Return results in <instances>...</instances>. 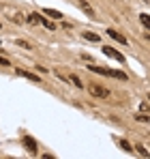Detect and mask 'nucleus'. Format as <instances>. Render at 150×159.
Wrapping results in <instances>:
<instances>
[{
	"label": "nucleus",
	"instance_id": "obj_20",
	"mask_svg": "<svg viewBox=\"0 0 150 159\" xmlns=\"http://www.w3.org/2000/svg\"><path fill=\"white\" fill-rule=\"evenodd\" d=\"M148 99H150V95H148Z\"/></svg>",
	"mask_w": 150,
	"mask_h": 159
},
{
	"label": "nucleus",
	"instance_id": "obj_17",
	"mask_svg": "<svg viewBox=\"0 0 150 159\" xmlns=\"http://www.w3.org/2000/svg\"><path fill=\"white\" fill-rule=\"evenodd\" d=\"M15 43H17V45H20V48H26V50H28V48H30V45H28V43H26V41H22V39H17V41H15Z\"/></svg>",
	"mask_w": 150,
	"mask_h": 159
},
{
	"label": "nucleus",
	"instance_id": "obj_1",
	"mask_svg": "<svg viewBox=\"0 0 150 159\" xmlns=\"http://www.w3.org/2000/svg\"><path fill=\"white\" fill-rule=\"evenodd\" d=\"M90 71H95V73H101V75H107V78H116V80H122L126 82L129 75H126L125 71H114V69H103V67H97V65H90Z\"/></svg>",
	"mask_w": 150,
	"mask_h": 159
},
{
	"label": "nucleus",
	"instance_id": "obj_18",
	"mask_svg": "<svg viewBox=\"0 0 150 159\" xmlns=\"http://www.w3.org/2000/svg\"><path fill=\"white\" fill-rule=\"evenodd\" d=\"M0 65H2V67H9V65H11V62H9V60H7V58H4V56H0Z\"/></svg>",
	"mask_w": 150,
	"mask_h": 159
},
{
	"label": "nucleus",
	"instance_id": "obj_13",
	"mask_svg": "<svg viewBox=\"0 0 150 159\" xmlns=\"http://www.w3.org/2000/svg\"><path fill=\"white\" fill-rule=\"evenodd\" d=\"M118 144H120V148L126 151V153H131V151H133V148H131V144H129L126 140H118Z\"/></svg>",
	"mask_w": 150,
	"mask_h": 159
},
{
	"label": "nucleus",
	"instance_id": "obj_3",
	"mask_svg": "<svg viewBox=\"0 0 150 159\" xmlns=\"http://www.w3.org/2000/svg\"><path fill=\"white\" fill-rule=\"evenodd\" d=\"M22 144H24V148L30 153V155H37V151H39V148H37V142H34L30 135H24V138H22Z\"/></svg>",
	"mask_w": 150,
	"mask_h": 159
},
{
	"label": "nucleus",
	"instance_id": "obj_16",
	"mask_svg": "<svg viewBox=\"0 0 150 159\" xmlns=\"http://www.w3.org/2000/svg\"><path fill=\"white\" fill-rule=\"evenodd\" d=\"M71 82H73V84L77 86V88H82V86H84V84H82V80L77 78V75H71Z\"/></svg>",
	"mask_w": 150,
	"mask_h": 159
},
{
	"label": "nucleus",
	"instance_id": "obj_11",
	"mask_svg": "<svg viewBox=\"0 0 150 159\" xmlns=\"http://www.w3.org/2000/svg\"><path fill=\"white\" fill-rule=\"evenodd\" d=\"M139 22H142V24H144V28L150 32V17L146 15V13H139Z\"/></svg>",
	"mask_w": 150,
	"mask_h": 159
},
{
	"label": "nucleus",
	"instance_id": "obj_8",
	"mask_svg": "<svg viewBox=\"0 0 150 159\" xmlns=\"http://www.w3.org/2000/svg\"><path fill=\"white\" fill-rule=\"evenodd\" d=\"M43 13H45L47 17H51V20H60V17H62V13L56 11V9H43Z\"/></svg>",
	"mask_w": 150,
	"mask_h": 159
},
{
	"label": "nucleus",
	"instance_id": "obj_4",
	"mask_svg": "<svg viewBox=\"0 0 150 159\" xmlns=\"http://www.w3.org/2000/svg\"><path fill=\"white\" fill-rule=\"evenodd\" d=\"M103 54L109 56V58H114V60H118V62H125V56L118 52V50H114V48H103Z\"/></svg>",
	"mask_w": 150,
	"mask_h": 159
},
{
	"label": "nucleus",
	"instance_id": "obj_2",
	"mask_svg": "<svg viewBox=\"0 0 150 159\" xmlns=\"http://www.w3.org/2000/svg\"><path fill=\"white\" fill-rule=\"evenodd\" d=\"M88 93H90L92 97H99V99H107V97H109V90L103 88V86H97V84L88 86Z\"/></svg>",
	"mask_w": 150,
	"mask_h": 159
},
{
	"label": "nucleus",
	"instance_id": "obj_19",
	"mask_svg": "<svg viewBox=\"0 0 150 159\" xmlns=\"http://www.w3.org/2000/svg\"><path fill=\"white\" fill-rule=\"evenodd\" d=\"M144 2H148V0H144Z\"/></svg>",
	"mask_w": 150,
	"mask_h": 159
},
{
	"label": "nucleus",
	"instance_id": "obj_10",
	"mask_svg": "<svg viewBox=\"0 0 150 159\" xmlns=\"http://www.w3.org/2000/svg\"><path fill=\"white\" fill-rule=\"evenodd\" d=\"M135 120H139V123H150V114H146V112H137V114H135Z\"/></svg>",
	"mask_w": 150,
	"mask_h": 159
},
{
	"label": "nucleus",
	"instance_id": "obj_6",
	"mask_svg": "<svg viewBox=\"0 0 150 159\" xmlns=\"http://www.w3.org/2000/svg\"><path fill=\"white\" fill-rule=\"evenodd\" d=\"M17 73H20L22 78H28L30 82H41V78H39L37 73H30V71H26V69H17Z\"/></svg>",
	"mask_w": 150,
	"mask_h": 159
},
{
	"label": "nucleus",
	"instance_id": "obj_12",
	"mask_svg": "<svg viewBox=\"0 0 150 159\" xmlns=\"http://www.w3.org/2000/svg\"><path fill=\"white\" fill-rule=\"evenodd\" d=\"M28 24H41V15L30 13V15H28Z\"/></svg>",
	"mask_w": 150,
	"mask_h": 159
},
{
	"label": "nucleus",
	"instance_id": "obj_5",
	"mask_svg": "<svg viewBox=\"0 0 150 159\" xmlns=\"http://www.w3.org/2000/svg\"><path fill=\"white\" fill-rule=\"evenodd\" d=\"M107 34H109V37H112L114 41H118V43H122V45H126V37H122L120 32H116L114 28H109V30H107Z\"/></svg>",
	"mask_w": 150,
	"mask_h": 159
},
{
	"label": "nucleus",
	"instance_id": "obj_14",
	"mask_svg": "<svg viewBox=\"0 0 150 159\" xmlns=\"http://www.w3.org/2000/svg\"><path fill=\"white\" fill-rule=\"evenodd\" d=\"M41 24H43V26H45V28H50V30H54V28H56V26H54V24H51V22H50V20L45 17V15H41Z\"/></svg>",
	"mask_w": 150,
	"mask_h": 159
},
{
	"label": "nucleus",
	"instance_id": "obj_9",
	"mask_svg": "<svg viewBox=\"0 0 150 159\" xmlns=\"http://www.w3.org/2000/svg\"><path fill=\"white\" fill-rule=\"evenodd\" d=\"M79 7H82V9L86 11V15H90V17H95V9H92V7H90V4H88L86 0H79Z\"/></svg>",
	"mask_w": 150,
	"mask_h": 159
},
{
	"label": "nucleus",
	"instance_id": "obj_7",
	"mask_svg": "<svg viewBox=\"0 0 150 159\" xmlns=\"http://www.w3.org/2000/svg\"><path fill=\"white\" fill-rule=\"evenodd\" d=\"M82 37H84V39H88V41H92V43H99V41H101L99 34H95V32H88V30H84V32H82Z\"/></svg>",
	"mask_w": 150,
	"mask_h": 159
},
{
	"label": "nucleus",
	"instance_id": "obj_15",
	"mask_svg": "<svg viewBox=\"0 0 150 159\" xmlns=\"http://www.w3.org/2000/svg\"><path fill=\"white\" fill-rule=\"evenodd\" d=\"M135 151H137L142 157H150V153L146 151V148H144V146H142V144H137V146H135Z\"/></svg>",
	"mask_w": 150,
	"mask_h": 159
}]
</instances>
